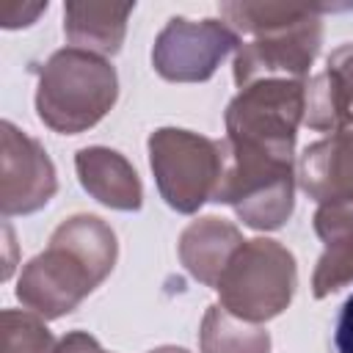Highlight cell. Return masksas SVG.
<instances>
[{
  "instance_id": "2e32d148",
  "label": "cell",
  "mask_w": 353,
  "mask_h": 353,
  "mask_svg": "<svg viewBox=\"0 0 353 353\" xmlns=\"http://www.w3.org/2000/svg\"><path fill=\"white\" fill-rule=\"evenodd\" d=\"M55 339L36 312L3 309L0 314V353H55Z\"/></svg>"
},
{
  "instance_id": "8fae6325",
  "label": "cell",
  "mask_w": 353,
  "mask_h": 353,
  "mask_svg": "<svg viewBox=\"0 0 353 353\" xmlns=\"http://www.w3.org/2000/svg\"><path fill=\"white\" fill-rule=\"evenodd\" d=\"M74 168L80 185L105 207L113 210H141L143 188L124 154L108 146H85L74 154Z\"/></svg>"
},
{
  "instance_id": "44dd1931",
  "label": "cell",
  "mask_w": 353,
  "mask_h": 353,
  "mask_svg": "<svg viewBox=\"0 0 353 353\" xmlns=\"http://www.w3.org/2000/svg\"><path fill=\"white\" fill-rule=\"evenodd\" d=\"M55 353H110V350H105L88 331H69L55 345Z\"/></svg>"
},
{
  "instance_id": "9c48e42d",
  "label": "cell",
  "mask_w": 353,
  "mask_h": 353,
  "mask_svg": "<svg viewBox=\"0 0 353 353\" xmlns=\"http://www.w3.org/2000/svg\"><path fill=\"white\" fill-rule=\"evenodd\" d=\"M298 185L317 204L353 199V121L303 149L298 160Z\"/></svg>"
},
{
  "instance_id": "9a60e30c",
  "label": "cell",
  "mask_w": 353,
  "mask_h": 353,
  "mask_svg": "<svg viewBox=\"0 0 353 353\" xmlns=\"http://www.w3.org/2000/svg\"><path fill=\"white\" fill-rule=\"evenodd\" d=\"M325 6H301V3H223L221 17L237 36H259L270 28L301 22Z\"/></svg>"
},
{
  "instance_id": "7402d4cb",
  "label": "cell",
  "mask_w": 353,
  "mask_h": 353,
  "mask_svg": "<svg viewBox=\"0 0 353 353\" xmlns=\"http://www.w3.org/2000/svg\"><path fill=\"white\" fill-rule=\"evenodd\" d=\"M149 353H188L185 347H157V350H149Z\"/></svg>"
},
{
  "instance_id": "6da1fadb",
  "label": "cell",
  "mask_w": 353,
  "mask_h": 353,
  "mask_svg": "<svg viewBox=\"0 0 353 353\" xmlns=\"http://www.w3.org/2000/svg\"><path fill=\"white\" fill-rule=\"evenodd\" d=\"M119 243L113 229L97 215H72L19 273L17 298L28 312L55 320L99 287L116 265Z\"/></svg>"
},
{
  "instance_id": "277c9868",
  "label": "cell",
  "mask_w": 353,
  "mask_h": 353,
  "mask_svg": "<svg viewBox=\"0 0 353 353\" xmlns=\"http://www.w3.org/2000/svg\"><path fill=\"white\" fill-rule=\"evenodd\" d=\"M295 287V256L270 237L245 240L215 284L221 306L248 323H265L279 317L290 306Z\"/></svg>"
},
{
  "instance_id": "5b68a950",
  "label": "cell",
  "mask_w": 353,
  "mask_h": 353,
  "mask_svg": "<svg viewBox=\"0 0 353 353\" xmlns=\"http://www.w3.org/2000/svg\"><path fill=\"white\" fill-rule=\"evenodd\" d=\"M223 141L190 130L160 127L149 135V165L160 196L176 212H196L215 199L223 174Z\"/></svg>"
},
{
  "instance_id": "ffe728a7",
  "label": "cell",
  "mask_w": 353,
  "mask_h": 353,
  "mask_svg": "<svg viewBox=\"0 0 353 353\" xmlns=\"http://www.w3.org/2000/svg\"><path fill=\"white\" fill-rule=\"evenodd\" d=\"M334 345H336V353H353V295L339 309L336 331H334Z\"/></svg>"
},
{
  "instance_id": "52a82bcc",
  "label": "cell",
  "mask_w": 353,
  "mask_h": 353,
  "mask_svg": "<svg viewBox=\"0 0 353 353\" xmlns=\"http://www.w3.org/2000/svg\"><path fill=\"white\" fill-rule=\"evenodd\" d=\"M323 22L320 11L281 28H270L251 36L237 47L234 55V83L240 88L259 80H303L314 55L320 52Z\"/></svg>"
},
{
  "instance_id": "8992f818",
  "label": "cell",
  "mask_w": 353,
  "mask_h": 353,
  "mask_svg": "<svg viewBox=\"0 0 353 353\" xmlns=\"http://www.w3.org/2000/svg\"><path fill=\"white\" fill-rule=\"evenodd\" d=\"M240 47V36L223 19H185L174 17L157 33L152 47V66L171 83H201L215 74L221 61Z\"/></svg>"
},
{
  "instance_id": "e0dca14e",
  "label": "cell",
  "mask_w": 353,
  "mask_h": 353,
  "mask_svg": "<svg viewBox=\"0 0 353 353\" xmlns=\"http://www.w3.org/2000/svg\"><path fill=\"white\" fill-rule=\"evenodd\" d=\"M350 281H353V232L325 240V251L317 259L312 276V292L314 298H325Z\"/></svg>"
},
{
  "instance_id": "3957f363",
  "label": "cell",
  "mask_w": 353,
  "mask_h": 353,
  "mask_svg": "<svg viewBox=\"0 0 353 353\" xmlns=\"http://www.w3.org/2000/svg\"><path fill=\"white\" fill-rule=\"evenodd\" d=\"M306 110L303 80H259L226 108V146L281 163H295V135Z\"/></svg>"
},
{
  "instance_id": "7c38bea8",
  "label": "cell",
  "mask_w": 353,
  "mask_h": 353,
  "mask_svg": "<svg viewBox=\"0 0 353 353\" xmlns=\"http://www.w3.org/2000/svg\"><path fill=\"white\" fill-rule=\"evenodd\" d=\"M243 243L245 240L232 221L218 215H204L188 223L185 232L179 234V259L196 281L215 287L229 259Z\"/></svg>"
},
{
  "instance_id": "30bf717a",
  "label": "cell",
  "mask_w": 353,
  "mask_h": 353,
  "mask_svg": "<svg viewBox=\"0 0 353 353\" xmlns=\"http://www.w3.org/2000/svg\"><path fill=\"white\" fill-rule=\"evenodd\" d=\"M353 116V44L328 55L325 72L306 83L303 124L317 132H336Z\"/></svg>"
},
{
  "instance_id": "ba28073f",
  "label": "cell",
  "mask_w": 353,
  "mask_h": 353,
  "mask_svg": "<svg viewBox=\"0 0 353 353\" xmlns=\"http://www.w3.org/2000/svg\"><path fill=\"white\" fill-rule=\"evenodd\" d=\"M58 190V176L44 146L14 127L0 124V210L28 215L41 210Z\"/></svg>"
},
{
  "instance_id": "ac0fdd59",
  "label": "cell",
  "mask_w": 353,
  "mask_h": 353,
  "mask_svg": "<svg viewBox=\"0 0 353 353\" xmlns=\"http://www.w3.org/2000/svg\"><path fill=\"white\" fill-rule=\"evenodd\" d=\"M314 232L325 243L328 237L353 232V199L350 201H331L320 204L314 212Z\"/></svg>"
},
{
  "instance_id": "7a4b0ae2",
  "label": "cell",
  "mask_w": 353,
  "mask_h": 353,
  "mask_svg": "<svg viewBox=\"0 0 353 353\" xmlns=\"http://www.w3.org/2000/svg\"><path fill=\"white\" fill-rule=\"evenodd\" d=\"M119 77L108 58L63 47L47 58L36 85L39 119L63 135H77L116 105Z\"/></svg>"
},
{
  "instance_id": "5bb4252c",
  "label": "cell",
  "mask_w": 353,
  "mask_h": 353,
  "mask_svg": "<svg viewBox=\"0 0 353 353\" xmlns=\"http://www.w3.org/2000/svg\"><path fill=\"white\" fill-rule=\"evenodd\" d=\"M199 345L201 353H270V334L259 323L240 320L212 303L204 312Z\"/></svg>"
},
{
  "instance_id": "d6986e66",
  "label": "cell",
  "mask_w": 353,
  "mask_h": 353,
  "mask_svg": "<svg viewBox=\"0 0 353 353\" xmlns=\"http://www.w3.org/2000/svg\"><path fill=\"white\" fill-rule=\"evenodd\" d=\"M47 11V3H17V0H3L0 3V25L3 28H25L36 22V17Z\"/></svg>"
},
{
  "instance_id": "4fadbf2b",
  "label": "cell",
  "mask_w": 353,
  "mask_h": 353,
  "mask_svg": "<svg viewBox=\"0 0 353 353\" xmlns=\"http://www.w3.org/2000/svg\"><path fill=\"white\" fill-rule=\"evenodd\" d=\"M132 3H66L63 33L72 47L94 55H116L121 50Z\"/></svg>"
}]
</instances>
